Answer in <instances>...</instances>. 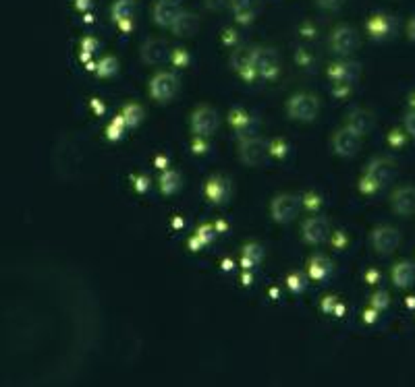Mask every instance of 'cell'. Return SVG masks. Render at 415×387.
Returning <instances> with one entry per match:
<instances>
[{
	"label": "cell",
	"instance_id": "obj_15",
	"mask_svg": "<svg viewBox=\"0 0 415 387\" xmlns=\"http://www.w3.org/2000/svg\"><path fill=\"white\" fill-rule=\"evenodd\" d=\"M392 209L399 215H409L415 211V187H401L392 193Z\"/></svg>",
	"mask_w": 415,
	"mask_h": 387
},
{
	"label": "cell",
	"instance_id": "obj_34",
	"mask_svg": "<svg viewBox=\"0 0 415 387\" xmlns=\"http://www.w3.org/2000/svg\"><path fill=\"white\" fill-rule=\"evenodd\" d=\"M203 3L210 11H223L231 5V0H203Z\"/></svg>",
	"mask_w": 415,
	"mask_h": 387
},
{
	"label": "cell",
	"instance_id": "obj_36",
	"mask_svg": "<svg viewBox=\"0 0 415 387\" xmlns=\"http://www.w3.org/2000/svg\"><path fill=\"white\" fill-rule=\"evenodd\" d=\"M407 36H409L411 42H415V17L407 23Z\"/></svg>",
	"mask_w": 415,
	"mask_h": 387
},
{
	"label": "cell",
	"instance_id": "obj_10",
	"mask_svg": "<svg viewBox=\"0 0 415 387\" xmlns=\"http://www.w3.org/2000/svg\"><path fill=\"white\" fill-rule=\"evenodd\" d=\"M333 145H335V152L343 158H351L359 152L361 148V137L357 133H353L349 126L341 128V131H337L335 139H333Z\"/></svg>",
	"mask_w": 415,
	"mask_h": 387
},
{
	"label": "cell",
	"instance_id": "obj_14",
	"mask_svg": "<svg viewBox=\"0 0 415 387\" xmlns=\"http://www.w3.org/2000/svg\"><path fill=\"white\" fill-rule=\"evenodd\" d=\"M168 54H170V50L164 40H148L142 46V60L146 64H162V62H166Z\"/></svg>",
	"mask_w": 415,
	"mask_h": 387
},
{
	"label": "cell",
	"instance_id": "obj_20",
	"mask_svg": "<svg viewBox=\"0 0 415 387\" xmlns=\"http://www.w3.org/2000/svg\"><path fill=\"white\" fill-rule=\"evenodd\" d=\"M415 282V266L409 261H401L392 268V284L396 288H409Z\"/></svg>",
	"mask_w": 415,
	"mask_h": 387
},
{
	"label": "cell",
	"instance_id": "obj_33",
	"mask_svg": "<svg viewBox=\"0 0 415 387\" xmlns=\"http://www.w3.org/2000/svg\"><path fill=\"white\" fill-rule=\"evenodd\" d=\"M405 131H407L411 137H415V108L405 114Z\"/></svg>",
	"mask_w": 415,
	"mask_h": 387
},
{
	"label": "cell",
	"instance_id": "obj_23",
	"mask_svg": "<svg viewBox=\"0 0 415 387\" xmlns=\"http://www.w3.org/2000/svg\"><path fill=\"white\" fill-rule=\"evenodd\" d=\"M113 17L115 21H131L135 17V3L133 0H117L113 5Z\"/></svg>",
	"mask_w": 415,
	"mask_h": 387
},
{
	"label": "cell",
	"instance_id": "obj_19",
	"mask_svg": "<svg viewBox=\"0 0 415 387\" xmlns=\"http://www.w3.org/2000/svg\"><path fill=\"white\" fill-rule=\"evenodd\" d=\"M197 27H199V19H197V15H193L189 11H181L179 17L175 19V23L170 25L172 34L179 38H191L197 32Z\"/></svg>",
	"mask_w": 415,
	"mask_h": 387
},
{
	"label": "cell",
	"instance_id": "obj_3",
	"mask_svg": "<svg viewBox=\"0 0 415 387\" xmlns=\"http://www.w3.org/2000/svg\"><path fill=\"white\" fill-rule=\"evenodd\" d=\"M177 91H179V77L170 71L158 73L150 81V93L156 102H168L175 97Z\"/></svg>",
	"mask_w": 415,
	"mask_h": 387
},
{
	"label": "cell",
	"instance_id": "obj_5",
	"mask_svg": "<svg viewBox=\"0 0 415 387\" xmlns=\"http://www.w3.org/2000/svg\"><path fill=\"white\" fill-rule=\"evenodd\" d=\"M218 112L216 110H212V108H208V106H203V108H197L195 112H193V116H191V128H193V133L197 135V137H208V135H212L216 128H218Z\"/></svg>",
	"mask_w": 415,
	"mask_h": 387
},
{
	"label": "cell",
	"instance_id": "obj_17",
	"mask_svg": "<svg viewBox=\"0 0 415 387\" xmlns=\"http://www.w3.org/2000/svg\"><path fill=\"white\" fill-rule=\"evenodd\" d=\"M181 7L175 3V0H158L154 5V21L160 27H170L175 23V19L179 17Z\"/></svg>",
	"mask_w": 415,
	"mask_h": 387
},
{
	"label": "cell",
	"instance_id": "obj_8",
	"mask_svg": "<svg viewBox=\"0 0 415 387\" xmlns=\"http://www.w3.org/2000/svg\"><path fill=\"white\" fill-rule=\"evenodd\" d=\"M299 199L293 197V195H278L272 205H270V211H272V218L278 222V224H289L297 218L299 213Z\"/></svg>",
	"mask_w": 415,
	"mask_h": 387
},
{
	"label": "cell",
	"instance_id": "obj_31",
	"mask_svg": "<svg viewBox=\"0 0 415 387\" xmlns=\"http://www.w3.org/2000/svg\"><path fill=\"white\" fill-rule=\"evenodd\" d=\"M388 292H376L374 296H372V309H376V311H382V309H386L388 307Z\"/></svg>",
	"mask_w": 415,
	"mask_h": 387
},
{
	"label": "cell",
	"instance_id": "obj_6",
	"mask_svg": "<svg viewBox=\"0 0 415 387\" xmlns=\"http://www.w3.org/2000/svg\"><path fill=\"white\" fill-rule=\"evenodd\" d=\"M251 71L260 77H272L278 71V54L272 48H254Z\"/></svg>",
	"mask_w": 415,
	"mask_h": 387
},
{
	"label": "cell",
	"instance_id": "obj_26",
	"mask_svg": "<svg viewBox=\"0 0 415 387\" xmlns=\"http://www.w3.org/2000/svg\"><path fill=\"white\" fill-rule=\"evenodd\" d=\"M262 257H264V250H262L260 244H247L245 250H243V266H245V268H251V266H256L258 261H262Z\"/></svg>",
	"mask_w": 415,
	"mask_h": 387
},
{
	"label": "cell",
	"instance_id": "obj_7",
	"mask_svg": "<svg viewBox=\"0 0 415 387\" xmlns=\"http://www.w3.org/2000/svg\"><path fill=\"white\" fill-rule=\"evenodd\" d=\"M401 244V232L392 226H378L372 232V246L380 255H390Z\"/></svg>",
	"mask_w": 415,
	"mask_h": 387
},
{
	"label": "cell",
	"instance_id": "obj_21",
	"mask_svg": "<svg viewBox=\"0 0 415 387\" xmlns=\"http://www.w3.org/2000/svg\"><path fill=\"white\" fill-rule=\"evenodd\" d=\"M260 0H231V7L237 15V21L241 23H249L256 15Z\"/></svg>",
	"mask_w": 415,
	"mask_h": 387
},
{
	"label": "cell",
	"instance_id": "obj_32",
	"mask_svg": "<svg viewBox=\"0 0 415 387\" xmlns=\"http://www.w3.org/2000/svg\"><path fill=\"white\" fill-rule=\"evenodd\" d=\"M316 3L324 11H339L345 5V0H316Z\"/></svg>",
	"mask_w": 415,
	"mask_h": 387
},
{
	"label": "cell",
	"instance_id": "obj_9",
	"mask_svg": "<svg viewBox=\"0 0 415 387\" xmlns=\"http://www.w3.org/2000/svg\"><path fill=\"white\" fill-rule=\"evenodd\" d=\"M301 232H303L305 242H309V244H322L328 238V234H330V226H328L326 218L314 215V218H309V220L303 222Z\"/></svg>",
	"mask_w": 415,
	"mask_h": 387
},
{
	"label": "cell",
	"instance_id": "obj_22",
	"mask_svg": "<svg viewBox=\"0 0 415 387\" xmlns=\"http://www.w3.org/2000/svg\"><path fill=\"white\" fill-rule=\"evenodd\" d=\"M330 272H333V263L326 257H314V259L309 261V276L314 280H324L330 276Z\"/></svg>",
	"mask_w": 415,
	"mask_h": 387
},
{
	"label": "cell",
	"instance_id": "obj_25",
	"mask_svg": "<svg viewBox=\"0 0 415 387\" xmlns=\"http://www.w3.org/2000/svg\"><path fill=\"white\" fill-rule=\"evenodd\" d=\"M231 62H233V67H235L239 73H247V71H251V50H245V48L235 50Z\"/></svg>",
	"mask_w": 415,
	"mask_h": 387
},
{
	"label": "cell",
	"instance_id": "obj_12",
	"mask_svg": "<svg viewBox=\"0 0 415 387\" xmlns=\"http://www.w3.org/2000/svg\"><path fill=\"white\" fill-rule=\"evenodd\" d=\"M266 154H268L266 141L256 139V137H247V139L241 141V145H239V156H241V160H243L245 164H249V166L260 164V162L266 158Z\"/></svg>",
	"mask_w": 415,
	"mask_h": 387
},
{
	"label": "cell",
	"instance_id": "obj_1",
	"mask_svg": "<svg viewBox=\"0 0 415 387\" xmlns=\"http://www.w3.org/2000/svg\"><path fill=\"white\" fill-rule=\"evenodd\" d=\"M287 112L293 120H301V122H309L314 120L320 112V104L318 97L309 95V93H295L289 102H287Z\"/></svg>",
	"mask_w": 415,
	"mask_h": 387
},
{
	"label": "cell",
	"instance_id": "obj_24",
	"mask_svg": "<svg viewBox=\"0 0 415 387\" xmlns=\"http://www.w3.org/2000/svg\"><path fill=\"white\" fill-rule=\"evenodd\" d=\"M181 174L179 172H175V170H166L162 176H160V189H162V193H166V195H172V193H177L179 189H181Z\"/></svg>",
	"mask_w": 415,
	"mask_h": 387
},
{
	"label": "cell",
	"instance_id": "obj_39",
	"mask_svg": "<svg viewBox=\"0 0 415 387\" xmlns=\"http://www.w3.org/2000/svg\"><path fill=\"white\" fill-rule=\"evenodd\" d=\"M137 189H139V191L146 189V178H139V180H137Z\"/></svg>",
	"mask_w": 415,
	"mask_h": 387
},
{
	"label": "cell",
	"instance_id": "obj_18",
	"mask_svg": "<svg viewBox=\"0 0 415 387\" xmlns=\"http://www.w3.org/2000/svg\"><path fill=\"white\" fill-rule=\"evenodd\" d=\"M347 126L351 128L353 133H357L359 137L368 135L372 128H374V116L368 110H353L347 116Z\"/></svg>",
	"mask_w": 415,
	"mask_h": 387
},
{
	"label": "cell",
	"instance_id": "obj_28",
	"mask_svg": "<svg viewBox=\"0 0 415 387\" xmlns=\"http://www.w3.org/2000/svg\"><path fill=\"white\" fill-rule=\"evenodd\" d=\"M117 71H119V62H117V58H113V56L102 58L100 64H98V75H100V77H111V75H115Z\"/></svg>",
	"mask_w": 415,
	"mask_h": 387
},
{
	"label": "cell",
	"instance_id": "obj_29",
	"mask_svg": "<svg viewBox=\"0 0 415 387\" xmlns=\"http://www.w3.org/2000/svg\"><path fill=\"white\" fill-rule=\"evenodd\" d=\"M214 238H216V228H212V226H201L197 230V240L199 242H212Z\"/></svg>",
	"mask_w": 415,
	"mask_h": 387
},
{
	"label": "cell",
	"instance_id": "obj_35",
	"mask_svg": "<svg viewBox=\"0 0 415 387\" xmlns=\"http://www.w3.org/2000/svg\"><path fill=\"white\" fill-rule=\"evenodd\" d=\"M289 288L291 290H303L305 288V284H303V278L301 276H289Z\"/></svg>",
	"mask_w": 415,
	"mask_h": 387
},
{
	"label": "cell",
	"instance_id": "obj_4",
	"mask_svg": "<svg viewBox=\"0 0 415 387\" xmlns=\"http://www.w3.org/2000/svg\"><path fill=\"white\" fill-rule=\"evenodd\" d=\"M394 172H396V168H394L392 160H388V158H376V160L370 162V166L366 170V178H368V183L374 185V189H382V187H386L394 178Z\"/></svg>",
	"mask_w": 415,
	"mask_h": 387
},
{
	"label": "cell",
	"instance_id": "obj_11",
	"mask_svg": "<svg viewBox=\"0 0 415 387\" xmlns=\"http://www.w3.org/2000/svg\"><path fill=\"white\" fill-rule=\"evenodd\" d=\"M394 30H396V21L394 17L386 13H378L368 21V34L372 40H388L394 36Z\"/></svg>",
	"mask_w": 415,
	"mask_h": 387
},
{
	"label": "cell",
	"instance_id": "obj_30",
	"mask_svg": "<svg viewBox=\"0 0 415 387\" xmlns=\"http://www.w3.org/2000/svg\"><path fill=\"white\" fill-rule=\"evenodd\" d=\"M123 126H127V122H125L123 116H119V118L111 124V128H109V137H111V139H119V137L123 135Z\"/></svg>",
	"mask_w": 415,
	"mask_h": 387
},
{
	"label": "cell",
	"instance_id": "obj_38",
	"mask_svg": "<svg viewBox=\"0 0 415 387\" xmlns=\"http://www.w3.org/2000/svg\"><path fill=\"white\" fill-rule=\"evenodd\" d=\"M324 309H326V311H333V309H335V301H333V296H328V301L324 303Z\"/></svg>",
	"mask_w": 415,
	"mask_h": 387
},
{
	"label": "cell",
	"instance_id": "obj_2",
	"mask_svg": "<svg viewBox=\"0 0 415 387\" xmlns=\"http://www.w3.org/2000/svg\"><path fill=\"white\" fill-rule=\"evenodd\" d=\"M330 46L333 52L339 56H351L357 48H359V34L355 27L351 25H339L335 27L333 36H330Z\"/></svg>",
	"mask_w": 415,
	"mask_h": 387
},
{
	"label": "cell",
	"instance_id": "obj_27",
	"mask_svg": "<svg viewBox=\"0 0 415 387\" xmlns=\"http://www.w3.org/2000/svg\"><path fill=\"white\" fill-rule=\"evenodd\" d=\"M121 116L125 118L127 126H137V124L142 122L144 110H142V106H137V104H129V106L123 110V114H121Z\"/></svg>",
	"mask_w": 415,
	"mask_h": 387
},
{
	"label": "cell",
	"instance_id": "obj_16",
	"mask_svg": "<svg viewBox=\"0 0 415 387\" xmlns=\"http://www.w3.org/2000/svg\"><path fill=\"white\" fill-rule=\"evenodd\" d=\"M231 193H233V187L223 176H214V178H210V183L205 185V197L216 205L227 203L231 199Z\"/></svg>",
	"mask_w": 415,
	"mask_h": 387
},
{
	"label": "cell",
	"instance_id": "obj_37",
	"mask_svg": "<svg viewBox=\"0 0 415 387\" xmlns=\"http://www.w3.org/2000/svg\"><path fill=\"white\" fill-rule=\"evenodd\" d=\"M83 48H87L85 52H93V48H96V42H93V40H85V42H83Z\"/></svg>",
	"mask_w": 415,
	"mask_h": 387
},
{
	"label": "cell",
	"instance_id": "obj_13",
	"mask_svg": "<svg viewBox=\"0 0 415 387\" xmlns=\"http://www.w3.org/2000/svg\"><path fill=\"white\" fill-rule=\"evenodd\" d=\"M359 62H353V60H341V62H335L328 71L330 79L337 81L339 85H351L359 79Z\"/></svg>",
	"mask_w": 415,
	"mask_h": 387
}]
</instances>
